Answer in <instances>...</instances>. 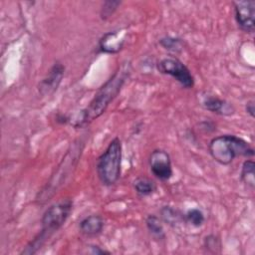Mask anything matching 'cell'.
Here are the masks:
<instances>
[{"mask_svg": "<svg viewBox=\"0 0 255 255\" xmlns=\"http://www.w3.org/2000/svg\"><path fill=\"white\" fill-rule=\"evenodd\" d=\"M208 151L211 157L221 165L230 164L237 156H254V148L249 142L234 134L213 137L208 144Z\"/></svg>", "mask_w": 255, "mask_h": 255, "instance_id": "obj_4", "label": "cell"}, {"mask_svg": "<svg viewBox=\"0 0 255 255\" xmlns=\"http://www.w3.org/2000/svg\"><path fill=\"white\" fill-rule=\"evenodd\" d=\"M160 217L169 225H176L180 221H184V215L181 214L177 209L168 205L163 206L160 209Z\"/></svg>", "mask_w": 255, "mask_h": 255, "instance_id": "obj_16", "label": "cell"}, {"mask_svg": "<svg viewBox=\"0 0 255 255\" xmlns=\"http://www.w3.org/2000/svg\"><path fill=\"white\" fill-rule=\"evenodd\" d=\"M184 215V221L191 224L194 227L201 226L205 221V216L203 212L198 208L188 209Z\"/></svg>", "mask_w": 255, "mask_h": 255, "instance_id": "obj_17", "label": "cell"}, {"mask_svg": "<svg viewBox=\"0 0 255 255\" xmlns=\"http://www.w3.org/2000/svg\"><path fill=\"white\" fill-rule=\"evenodd\" d=\"M123 148L119 137L113 138L105 151L98 157L96 163L97 175L106 186H112L121 177Z\"/></svg>", "mask_w": 255, "mask_h": 255, "instance_id": "obj_5", "label": "cell"}, {"mask_svg": "<svg viewBox=\"0 0 255 255\" xmlns=\"http://www.w3.org/2000/svg\"><path fill=\"white\" fill-rule=\"evenodd\" d=\"M240 178L242 182L249 187L254 189L255 187V163L252 159H246L241 167Z\"/></svg>", "mask_w": 255, "mask_h": 255, "instance_id": "obj_15", "label": "cell"}, {"mask_svg": "<svg viewBox=\"0 0 255 255\" xmlns=\"http://www.w3.org/2000/svg\"><path fill=\"white\" fill-rule=\"evenodd\" d=\"M73 209V201L69 198L62 199L46 209L41 219L40 233L23 249L21 254H34L56 233L67 221Z\"/></svg>", "mask_w": 255, "mask_h": 255, "instance_id": "obj_3", "label": "cell"}, {"mask_svg": "<svg viewBox=\"0 0 255 255\" xmlns=\"http://www.w3.org/2000/svg\"><path fill=\"white\" fill-rule=\"evenodd\" d=\"M91 253L92 254H110L111 252L105 249H102L100 246L98 245H92L91 246Z\"/></svg>", "mask_w": 255, "mask_h": 255, "instance_id": "obj_22", "label": "cell"}, {"mask_svg": "<svg viewBox=\"0 0 255 255\" xmlns=\"http://www.w3.org/2000/svg\"><path fill=\"white\" fill-rule=\"evenodd\" d=\"M148 164L151 173L161 181H167L173 175L170 155L164 149L156 148L152 150L148 158Z\"/></svg>", "mask_w": 255, "mask_h": 255, "instance_id": "obj_8", "label": "cell"}, {"mask_svg": "<svg viewBox=\"0 0 255 255\" xmlns=\"http://www.w3.org/2000/svg\"><path fill=\"white\" fill-rule=\"evenodd\" d=\"M128 32L125 29H118L105 33L99 40L98 49L105 54H118L123 50L127 41Z\"/></svg>", "mask_w": 255, "mask_h": 255, "instance_id": "obj_9", "label": "cell"}, {"mask_svg": "<svg viewBox=\"0 0 255 255\" xmlns=\"http://www.w3.org/2000/svg\"><path fill=\"white\" fill-rule=\"evenodd\" d=\"M133 189L135 190L136 194L145 197L151 195L156 190V184L153 180L145 176H138L132 181Z\"/></svg>", "mask_w": 255, "mask_h": 255, "instance_id": "obj_13", "label": "cell"}, {"mask_svg": "<svg viewBox=\"0 0 255 255\" xmlns=\"http://www.w3.org/2000/svg\"><path fill=\"white\" fill-rule=\"evenodd\" d=\"M84 146L85 141L80 138L71 143L61 162L52 173L50 179L47 181L41 191H39L36 200L40 204H44L50 200L72 176L80 161Z\"/></svg>", "mask_w": 255, "mask_h": 255, "instance_id": "obj_2", "label": "cell"}, {"mask_svg": "<svg viewBox=\"0 0 255 255\" xmlns=\"http://www.w3.org/2000/svg\"><path fill=\"white\" fill-rule=\"evenodd\" d=\"M130 74V63L126 62L118 68L114 75L98 90L90 104L80 111L71 124L75 128H84L101 117L109 105L121 92Z\"/></svg>", "mask_w": 255, "mask_h": 255, "instance_id": "obj_1", "label": "cell"}, {"mask_svg": "<svg viewBox=\"0 0 255 255\" xmlns=\"http://www.w3.org/2000/svg\"><path fill=\"white\" fill-rule=\"evenodd\" d=\"M121 3H122L121 1H114V0L104 2V4L102 5V8H101V12H100L101 18L103 20L110 18L114 14V12L118 9V7L121 5Z\"/></svg>", "mask_w": 255, "mask_h": 255, "instance_id": "obj_20", "label": "cell"}, {"mask_svg": "<svg viewBox=\"0 0 255 255\" xmlns=\"http://www.w3.org/2000/svg\"><path fill=\"white\" fill-rule=\"evenodd\" d=\"M202 107L208 112L220 116H230L234 113L231 104L213 95H207L203 98Z\"/></svg>", "mask_w": 255, "mask_h": 255, "instance_id": "obj_11", "label": "cell"}, {"mask_svg": "<svg viewBox=\"0 0 255 255\" xmlns=\"http://www.w3.org/2000/svg\"><path fill=\"white\" fill-rule=\"evenodd\" d=\"M65 73V67L62 63L56 62L49 70L46 77L39 83L38 90L42 96L53 94L60 86Z\"/></svg>", "mask_w": 255, "mask_h": 255, "instance_id": "obj_10", "label": "cell"}, {"mask_svg": "<svg viewBox=\"0 0 255 255\" xmlns=\"http://www.w3.org/2000/svg\"><path fill=\"white\" fill-rule=\"evenodd\" d=\"M145 226L148 233L158 241L165 239V232L161 220L158 216L150 214L145 218Z\"/></svg>", "mask_w": 255, "mask_h": 255, "instance_id": "obj_14", "label": "cell"}, {"mask_svg": "<svg viewBox=\"0 0 255 255\" xmlns=\"http://www.w3.org/2000/svg\"><path fill=\"white\" fill-rule=\"evenodd\" d=\"M156 68L159 73L170 76L184 89H192L194 87L193 75L177 58L165 57L157 62Z\"/></svg>", "mask_w": 255, "mask_h": 255, "instance_id": "obj_6", "label": "cell"}, {"mask_svg": "<svg viewBox=\"0 0 255 255\" xmlns=\"http://www.w3.org/2000/svg\"><path fill=\"white\" fill-rule=\"evenodd\" d=\"M104 226L105 220L99 214H91L83 218L79 223L80 232L88 237H94L102 233Z\"/></svg>", "mask_w": 255, "mask_h": 255, "instance_id": "obj_12", "label": "cell"}, {"mask_svg": "<svg viewBox=\"0 0 255 255\" xmlns=\"http://www.w3.org/2000/svg\"><path fill=\"white\" fill-rule=\"evenodd\" d=\"M234 18L237 26L245 33L253 34L255 30V1H234Z\"/></svg>", "mask_w": 255, "mask_h": 255, "instance_id": "obj_7", "label": "cell"}, {"mask_svg": "<svg viewBox=\"0 0 255 255\" xmlns=\"http://www.w3.org/2000/svg\"><path fill=\"white\" fill-rule=\"evenodd\" d=\"M245 111L246 113L251 117V118H254V115H255V104H254V100H249L247 101L246 105H245Z\"/></svg>", "mask_w": 255, "mask_h": 255, "instance_id": "obj_21", "label": "cell"}, {"mask_svg": "<svg viewBox=\"0 0 255 255\" xmlns=\"http://www.w3.org/2000/svg\"><path fill=\"white\" fill-rule=\"evenodd\" d=\"M203 246L210 253H218V252H220L221 242L216 235L209 234L204 237Z\"/></svg>", "mask_w": 255, "mask_h": 255, "instance_id": "obj_19", "label": "cell"}, {"mask_svg": "<svg viewBox=\"0 0 255 255\" xmlns=\"http://www.w3.org/2000/svg\"><path fill=\"white\" fill-rule=\"evenodd\" d=\"M159 45L170 52H179L182 49V41L179 38L165 36L159 40Z\"/></svg>", "mask_w": 255, "mask_h": 255, "instance_id": "obj_18", "label": "cell"}]
</instances>
